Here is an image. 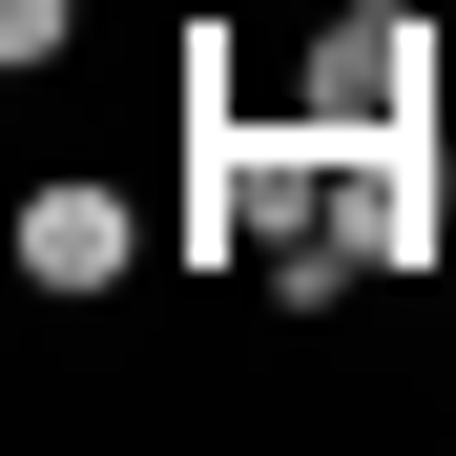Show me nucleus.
<instances>
[{
  "label": "nucleus",
  "mask_w": 456,
  "mask_h": 456,
  "mask_svg": "<svg viewBox=\"0 0 456 456\" xmlns=\"http://www.w3.org/2000/svg\"><path fill=\"white\" fill-rule=\"evenodd\" d=\"M436 104H456L436 0H332L312 62H290V125H312V145H395V125H436Z\"/></svg>",
  "instance_id": "f03ea898"
},
{
  "label": "nucleus",
  "mask_w": 456,
  "mask_h": 456,
  "mask_svg": "<svg viewBox=\"0 0 456 456\" xmlns=\"http://www.w3.org/2000/svg\"><path fill=\"white\" fill-rule=\"evenodd\" d=\"M332 167H353V145H312L290 104L187 84V208H167V249H187V270H270L290 228H332Z\"/></svg>",
  "instance_id": "f257e3e1"
},
{
  "label": "nucleus",
  "mask_w": 456,
  "mask_h": 456,
  "mask_svg": "<svg viewBox=\"0 0 456 456\" xmlns=\"http://www.w3.org/2000/svg\"><path fill=\"white\" fill-rule=\"evenodd\" d=\"M436 125H456V104H436Z\"/></svg>",
  "instance_id": "39448f33"
},
{
  "label": "nucleus",
  "mask_w": 456,
  "mask_h": 456,
  "mask_svg": "<svg viewBox=\"0 0 456 456\" xmlns=\"http://www.w3.org/2000/svg\"><path fill=\"white\" fill-rule=\"evenodd\" d=\"M0 62H21V84H42V62H84V0H0Z\"/></svg>",
  "instance_id": "20e7f679"
},
{
  "label": "nucleus",
  "mask_w": 456,
  "mask_h": 456,
  "mask_svg": "<svg viewBox=\"0 0 456 456\" xmlns=\"http://www.w3.org/2000/svg\"><path fill=\"white\" fill-rule=\"evenodd\" d=\"M145 249H167V228H145L104 167H42V187H21V290H125Z\"/></svg>",
  "instance_id": "7ed1b4c3"
}]
</instances>
